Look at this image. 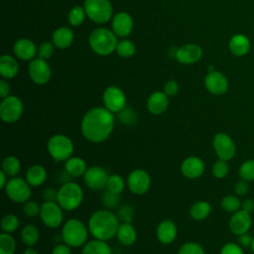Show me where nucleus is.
Instances as JSON below:
<instances>
[{
	"label": "nucleus",
	"mask_w": 254,
	"mask_h": 254,
	"mask_svg": "<svg viewBox=\"0 0 254 254\" xmlns=\"http://www.w3.org/2000/svg\"><path fill=\"white\" fill-rule=\"evenodd\" d=\"M115 124V117L105 107H93L82 117L80 130L91 143H101L109 138Z\"/></svg>",
	"instance_id": "1"
},
{
	"label": "nucleus",
	"mask_w": 254,
	"mask_h": 254,
	"mask_svg": "<svg viewBox=\"0 0 254 254\" xmlns=\"http://www.w3.org/2000/svg\"><path fill=\"white\" fill-rule=\"evenodd\" d=\"M119 221L118 216L111 210L99 209L91 214L87 227L93 238L108 241L116 236Z\"/></svg>",
	"instance_id": "2"
},
{
	"label": "nucleus",
	"mask_w": 254,
	"mask_h": 254,
	"mask_svg": "<svg viewBox=\"0 0 254 254\" xmlns=\"http://www.w3.org/2000/svg\"><path fill=\"white\" fill-rule=\"evenodd\" d=\"M88 227L77 218H70L63 226L62 239L71 248L83 246L87 242Z\"/></svg>",
	"instance_id": "3"
},
{
	"label": "nucleus",
	"mask_w": 254,
	"mask_h": 254,
	"mask_svg": "<svg viewBox=\"0 0 254 254\" xmlns=\"http://www.w3.org/2000/svg\"><path fill=\"white\" fill-rule=\"evenodd\" d=\"M83 190L81 187L75 182H68L61 185L58 190L57 202L64 210L71 211L76 209L82 202Z\"/></svg>",
	"instance_id": "4"
},
{
	"label": "nucleus",
	"mask_w": 254,
	"mask_h": 254,
	"mask_svg": "<svg viewBox=\"0 0 254 254\" xmlns=\"http://www.w3.org/2000/svg\"><path fill=\"white\" fill-rule=\"evenodd\" d=\"M116 35L105 29L98 28L93 30L89 36V45L93 52L101 56H107L111 54L117 47Z\"/></svg>",
	"instance_id": "5"
},
{
	"label": "nucleus",
	"mask_w": 254,
	"mask_h": 254,
	"mask_svg": "<svg viewBox=\"0 0 254 254\" xmlns=\"http://www.w3.org/2000/svg\"><path fill=\"white\" fill-rule=\"evenodd\" d=\"M47 150L56 162H64L72 156L74 145L66 135L55 134L48 140Z\"/></svg>",
	"instance_id": "6"
},
{
	"label": "nucleus",
	"mask_w": 254,
	"mask_h": 254,
	"mask_svg": "<svg viewBox=\"0 0 254 254\" xmlns=\"http://www.w3.org/2000/svg\"><path fill=\"white\" fill-rule=\"evenodd\" d=\"M4 190L8 198L17 203H25L32 195V187L20 177L10 178Z\"/></svg>",
	"instance_id": "7"
},
{
	"label": "nucleus",
	"mask_w": 254,
	"mask_h": 254,
	"mask_svg": "<svg viewBox=\"0 0 254 254\" xmlns=\"http://www.w3.org/2000/svg\"><path fill=\"white\" fill-rule=\"evenodd\" d=\"M83 8L89 19L98 24L109 21L112 16V6L109 0H85Z\"/></svg>",
	"instance_id": "8"
},
{
	"label": "nucleus",
	"mask_w": 254,
	"mask_h": 254,
	"mask_svg": "<svg viewBox=\"0 0 254 254\" xmlns=\"http://www.w3.org/2000/svg\"><path fill=\"white\" fill-rule=\"evenodd\" d=\"M23 111V102L17 96L9 95L3 98L0 103V117L6 123H14L19 120Z\"/></svg>",
	"instance_id": "9"
},
{
	"label": "nucleus",
	"mask_w": 254,
	"mask_h": 254,
	"mask_svg": "<svg viewBox=\"0 0 254 254\" xmlns=\"http://www.w3.org/2000/svg\"><path fill=\"white\" fill-rule=\"evenodd\" d=\"M62 206L57 201H45L41 204L40 218L49 228L59 227L64 220Z\"/></svg>",
	"instance_id": "10"
},
{
	"label": "nucleus",
	"mask_w": 254,
	"mask_h": 254,
	"mask_svg": "<svg viewBox=\"0 0 254 254\" xmlns=\"http://www.w3.org/2000/svg\"><path fill=\"white\" fill-rule=\"evenodd\" d=\"M213 150L218 159L229 161L236 154V147L231 137L223 132H219L214 135L212 139Z\"/></svg>",
	"instance_id": "11"
},
{
	"label": "nucleus",
	"mask_w": 254,
	"mask_h": 254,
	"mask_svg": "<svg viewBox=\"0 0 254 254\" xmlns=\"http://www.w3.org/2000/svg\"><path fill=\"white\" fill-rule=\"evenodd\" d=\"M127 187L131 192L137 195L146 193L151 187V177L143 169H135L130 172L127 178Z\"/></svg>",
	"instance_id": "12"
},
{
	"label": "nucleus",
	"mask_w": 254,
	"mask_h": 254,
	"mask_svg": "<svg viewBox=\"0 0 254 254\" xmlns=\"http://www.w3.org/2000/svg\"><path fill=\"white\" fill-rule=\"evenodd\" d=\"M104 107L112 113L120 112L126 107L125 93L117 86H108L103 92Z\"/></svg>",
	"instance_id": "13"
},
{
	"label": "nucleus",
	"mask_w": 254,
	"mask_h": 254,
	"mask_svg": "<svg viewBox=\"0 0 254 254\" xmlns=\"http://www.w3.org/2000/svg\"><path fill=\"white\" fill-rule=\"evenodd\" d=\"M108 172L99 166H92L87 168L85 174L83 175L84 184L93 190H99L106 187L107 180L109 178Z\"/></svg>",
	"instance_id": "14"
},
{
	"label": "nucleus",
	"mask_w": 254,
	"mask_h": 254,
	"mask_svg": "<svg viewBox=\"0 0 254 254\" xmlns=\"http://www.w3.org/2000/svg\"><path fill=\"white\" fill-rule=\"evenodd\" d=\"M29 75L37 84H45L51 78V67L46 60L38 58L29 64Z\"/></svg>",
	"instance_id": "15"
},
{
	"label": "nucleus",
	"mask_w": 254,
	"mask_h": 254,
	"mask_svg": "<svg viewBox=\"0 0 254 254\" xmlns=\"http://www.w3.org/2000/svg\"><path fill=\"white\" fill-rule=\"evenodd\" d=\"M205 88L213 95H222L228 89V80L220 71H209L204 77Z\"/></svg>",
	"instance_id": "16"
},
{
	"label": "nucleus",
	"mask_w": 254,
	"mask_h": 254,
	"mask_svg": "<svg viewBox=\"0 0 254 254\" xmlns=\"http://www.w3.org/2000/svg\"><path fill=\"white\" fill-rule=\"evenodd\" d=\"M252 224L251 213L243 210L242 208L234 212L229 219V229L235 235L247 233Z\"/></svg>",
	"instance_id": "17"
},
{
	"label": "nucleus",
	"mask_w": 254,
	"mask_h": 254,
	"mask_svg": "<svg viewBox=\"0 0 254 254\" xmlns=\"http://www.w3.org/2000/svg\"><path fill=\"white\" fill-rule=\"evenodd\" d=\"M204 169L205 166L203 161L196 156L188 157L181 164V172L183 176L190 180L199 178L204 173Z\"/></svg>",
	"instance_id": "18"
},
{
	"label": "nucleus",
	"mask_w": 254,
	"mask_h": 254,
	"mask_svg": "<svg viewBox=\"0 0 254 254\" xmlns=\"http://www.w3.org/2000/svg\"><path fill=\"white\" fill-rule=\"evenodd\" d=\"M176 59L186 64L196 63L202 56L201 48L195 44H188L179 48L175 54Z\"/></svg>",
	"instance_id": "19"
},
{
	"label": "nucleus",
	"mask_w": 254,
	"mask_h": 254,
	"mask_svg": "<svg viewBox=\"0 0 254 254\" xmlns=\"http://www.w3.org/2000/svg\"><path fill=\"white\" fill-rule=\"evenodd\" d=\"M178 229L176 223L171 219H165L161 221L156 228L157 239L162 244H171L177 238Z\"/></svg>",
	"instance_id": "20"
},
{
	"label": "nucleus",
	"mask_w": 254,
	"mask_h": 254,
	"mask_svg": "<svg viewBox=\"0 0 254 254\" xmlns=\"http://www.w3.org/2000/svg\"><path fill=\"white\" fill-rule=\"evenodd\" d=\"M169 106V96L164 91L153 92L147 100V109L153 115L163 114Z\"/></svg>",
	"instance_id": "21"
},
{
	"label": "nucleus",
	"mask_w": 254,
	"mask_h": 254,
	"mask_svg": "<svg viewBox=\"0 0 254 254\" xmlns=\"http://www.w3.org/2000/svg\"><path fill=\"white\" fill-rule=\"evenodd\" d=\"M133 29V20L131 16L125 12L116 14L112 20V30L116 36L126 37L130 35Z\"/></svg>",
	"instance_id": "22"
},
{
	"label": "nucleus",
	"mask_w": 254,
	"mask_h": 254,
	"mask_svg": "<svg viewBox=\"0 0 254 254\" xmlns=\"http://www.w3.org/2000/svg\"><path fill=\"white\" fill-rule=\"evenodd\" d=\"M250 40L242 34L234 35L229 41V50L236 57H243L250 51Z\"/></svg>",
	"instance_id": "23"
},
{
	"label": "nucleus",
	"mask_w": 254,
	"mask_h": 254,
	"mask_svg": "<svg viewBox=\"0 0 254 254\" xmlns=\"http://www.w3.org/2000/svg\"><path fill=\"white\" fill-rule=\"evenodd\" d=\"M116 237L122 245L131 246L136 242L137 231L132 223L122 222L118 227Z\"/></svg>",
	"instance_id": "24"
},
{
	"label": "nucleus",
	"mask_w": 254,
	"mask_h": 254,
	"mask_svg": "<svg viewBox=\"0 0 254 254\" xmlns=\"http://www.w3.org/2000/svg\"><path fill=\"white\" fill-rule=\"evenodd\" d=\"M14 53L15 55L24 61L31 60L36 55V46L29 39H20L14 44Z\"/></svg>",
	"instance_id": "25"
},
{
	"label": "nucleus",
	"mask_w": 254,
	"mask_h": 254,
	"mask_svg": "<svg viewBox=\"0 0 254 254\" xmlns=\"http://www.w3.org/2000/svg\"><path fill=\"white\" fill-rule=\"evenodd\" d=\"M47 176L48 174L46 169L41 165L35 164V165H32L27 170L25 179L32 188H36V187H40L46 182Z\"/></svg>",
	"instance_id": "26"
},
{
	"label": "nucleus",
	"mask_w": 254,
	"mask_h": 254,
	"mask_svg": "<svg viewBox=\"0 0 254 254\" xmlns=\"http://www.w3.org/2000/svg\"><path fill=\"white\" fill-rule=\"evenodd\" d=\"M64 170L72 178H76L85 174L87 170V165L82 158L71 156L66 161H64Z\"/></svg>",
	"instance_id": "27"
},
{
	"label": "nucleus",
	"mask_w": 254,
	"mask_h": 254,
	"mask_svg": "<svg viewBox=\"0 0 254 254\" xmlns=\"http://www.w3.org/2000/svg\"><path fill=\"white\" fill-rule=\"evenodd\" d=\"M81 254H112V252L106 241L94 238L82 246Z\"/></svg>",
	"instance_id": "28"
},
{
	"label": "nucleus",
	"mask_w": 254,
	"mask_h": 254,
	"mask_svg": "<svg viewBox=\"0 0 254 254\" xmlns=\"http://www.w3.org/2000/svg\"><path fill=\"white\" fill-rule=\"evenodd\" d=\"M73 41V34L67 27H61L53 34V43L59 49H65L71 45Z\"/></svg>",
	"instance_id": "29"
},
{
	"label": "nucleus",
	"mask_w": 254,
	"mask_h": 254,
	"mask_svg": "<svg viewBox=\"0 0 254 254\" xmlns=\"http://www.w3.org/2000/svg\"><path fill=\"white\" fill-rule=\"evenodd\" d=\"M20 238L27 247H33L40 239V231L38 227L32 223L24 225L20 232Z\"/></svg>",
	"instance_id": "30"
},
{
	"label": "nucleus",
	"mask_w": 254,
	"mask_h": 254,
	"mask_svg": "<svg viewBox=\"0 0 254 254\" xmlns=\"http://www.w3.org/2000/svg\"><path fill=\"white\" fill-rule=\"evenodd\" d=\"M18 72V64L16 60L11 57L4 55L0 59V73L4 78H12Z\"/></svg>",
	"instance_id": "31"
},
{
	"label": "nucleus",
	"mask_w": 254,
	"mask_h": 254,
	"mask_svg": "<svg viewBox=\"0 0 254 254\" xmlns=\"http://www.w3.org/2000/svg\"><path fill=\"white\" fill-rule=\"evenodd\" d=\"M211 211V205L209 202L205 200H198L195 201L190 207V215L194 220H203L205 219Z\"/></svg>",
	"instance_id": "32"
},
{
	"label": "nucleus",
	"mask_w": 254,
	"mask_h": 254,
	"mask_svg": "<svg viewBox=\"0 0 254 254\" xmlns=\"http://www.w3.org/2000/svg\"><path fill=\"white\" fill-rule=\"evenodd\" d=\"M8 178L17 177L21 170V163L19 159L13 155H9L4 158L2 161V169H1Z\"/></svg>",
	"instance_id": "33"
},
{
	"label": "nucleus",
	"mask_w": 254,
	"mask_h": 254,
	"mask_svg": "<svg viewBox=\"0 0 254 254\" xmlns=\"http://www.w3.org/2000/svg\"><path fill=\"white\" fill-rule=\"evenodd\" d=\"M16 247V240L10 233L0 234V254H14Z\"/></svg>",
	"instance_id": "34"
},
{
	"label": "nucleus",
	"mask_w": 254,
	"mask_h": 254,
	"mask_svg": "<svg viewBox=\"0 0 254 254\" xmlns=\"http://www.w3.org/2000/svg\"><path fill=\"white\" fill-rule=\"evenodd\" d=\"M105 189L107 190L111 191V192H114L116 194H120L125 189L124 179L121 176L117 175V174L110 175L108 180H107Z\"/></svg>",
	"instance_id": "35"
},
{
	"label": "nucleus",
	"mask_w": 254,
	"mask_h": 254,
	"mask_svg": "<svg viewBox=\"0 0 254 254\" xmlns=\"http://www.w3.org/2000/svg\"><path fill=\"white\" fill-rule=\"evenodd\" d=\"M20 226V220L17 215L8 213L3 216L1 220V229L2 232L5 233H13L15 232Z\"/></svg>",
	"instance_id": "36"
},
{
	"label": "nucleus",
	"mask_w": 254,
	"mask_h": 254,
	"mask_svg": "<svg viewBox=\"0 0 254 254\" xmlns=\"http://www.w3.org/2000/svg\"><path fill=\"white\" fill-rule=\"evenodd\" d=\"M220 204H221V207L225 211L234 213V212H236L237 210H239L241 208L242 202L240 201V199L237 195L227 194V195L222 197Z\"/></svg>",
	"instance_id": "37"
},
{
	"label": "nucleus",
	"mask_w": 254,
	"mask_h": 254,
	"mask_svg": "<svg viewBox=\"0 0 254 254\" xmlns=\"http://www.w3.org/2000/svg\"><path fill=\"white\" fill-rule=\"evenodd\" d=\"M239 176L242 180L247 182L254 181V160H247L242 163L239 168Z\"/></svg>",
	"instance_id": "38"
},
{
	"label": "nucleus",
	"mask_w": 254,
	"mask_h": 254,
	"mask_svg": "<svg viewBox=\"0 0 254 254\" xmlns=\"http://www.w3.org/2000/svg\"><path fill=\"white\" fill-rule=\"evenodd\" d=\"M118 118L124 125H134L137 122L138 116L133 109L126 106L120 112H118Z\"/></svg>",
	"instance_id": "39"
},
{
	"label": "nucleus",
	"mask_w": 254,
	"mask_h": 254,
	"mask_svg": "<svg viewBox=\"0 0 254 254\" xmlns=\"http://www.w3.org/2000/svg\"><path fill=\"white\" fill-rule=\"evenodd\" d=\"M228 172H229V166L227 164V161L218 159L212 165L211 173H212V176L214 178H216V179H223V178H225L227 176Z\"/></svg>",
	"instance_id": "40"
},
{
	"label": "nucleus",
	"mask_w": 254,
	"mask_h": 254,
	"mask_svg": "<svg viewBox=\"0 0 254 254\" xmlns=\"http://www.w3.org/2000/svg\"><path fill=\"white\" fill-rule=\"evenodd\" d=\"M85 14L86 13H85L84 8L79 7V6H75L68 13V22L72 26H79L84 21Z\"/></svg>",
	"instance_id": "41"
},
{
	"label": "nucleus",
	"mask_w": 254,
	"mask_h": 254,
	"mask_svg": "<svg viewBox=\"0 0 254 254\" xmlns=\"http://www.w3.org/2000/svg\"><path fill=\"white\" fill-rule=\"evenodd\" d=\"M116 52L123 58H129L135 53V45L128 40H122L117 44Z\"/></svg>",
	"instance_id": "42"
},
{
	"label": "nucleus",
	"mask_w": 254,
	"mask_h": 254,
	"mask_svg": "<svg viewBox=\"0 0 254 254\" xmlns=\"http://www.w3.org/2000/svg\"><path fill=\"white\" fill-rule=\"evenodd\" d=\"M178 254H205V251L196 242H186L180 247Z\"/></svg>",
	"instance_id": "43"
},
{
	"label": "nucleus",
	"mask_w": 254,
	"mask_h": 254,
	"mask_svg": "<svg viewBox=\"0 0 254 254\" xmlns=\"http://www.w3.org/2000/svg\"><path fill=\"white\" fill-rule=\"evenodd\" d=\"M135 210L134 208L129 204H123L119 207L116 215L118 216L119 220L122 222H129L132 223L134 218Z\"/></svg>",
	"instance_id": "44"
},
{
	"label": "nucleus",
	"mask_w": 254,
	"mask_h": 254,
	"mask_svg": "<svg viewBox=\"0 0 254 254\" xmlns=\"http://www.w3.org/2000/svg\"><path fill=\"white\" fill-rule=\"evenodd\" d=\"M119 200H120L119 194L111 192L107 190H105V192L101 196V202L105 206V208H107V209L116 207L119 203Z\"/></svg>",
	"instance_id": "45"
},
{
	"label": "nucleus",
	"mask_w": 254,
	"mask_h": 254,
	"mask_svg": "<svg viewBox=\"0 0 254 254\" xmlns=\"http://www.w3.org/2000/svg\"><path fill=\"white\" fill-rule=\"evenodd\" d=\"M23 213L28 217H35L37 215H40L41 211V205L36 200L29 199L25 203H23Z\"/></svg>",
	"instance_id": "46"
},
{
	"label": "nucleus",
	"mask_w": 254,
	"mask_h": 254,
	"mask_svg": "<svg viewBox=\"0 0 254 254\" xmlns=\"http://www.w3.org/2000/svg\"><path fill=\"white\" fill-rule=\"evenodd\" d=\"M220 254H244V252L239 244L234 242H227L221 247Z\"/></svg>",
	"instance_id": "47"
},
{
	"label": "nucleus",
	"mask_w": 254,
	"mask_h": 254,
	"mask_svg": "<svg viewBox=\"0 0 254 254\" xmlns=\"http://www.w3.org/2000/svg\"><path fill=\"white\" fill-rule=\"evenodd\" d=\"M54 53V47L51 43L49 42H44L40 45L39 49H38V55L39 58L44 59V60H48L52 57Z\"/></svg>",
	"instance_id": "48"
},
{
	"label": "nucleus",
	"mask_w": 254,
	"mask_h": 254,
	"mask_svg": "<svg viewBox=\"0 0 254 254\" xmlns=\"http://www.w3.org/2000/svg\"><path fill=\"white\" fill-rule=\"evenodd\" d=\"M163 91L168 95V96H175L179 92V84L175 80H169L168 82L165 83Z\"/></svg>",
	"instance_id": "49"
},
{
	"label": "nucleus",
	"mask_w": 254,
	"mask_h": 254,
	"mask_svg": "<svg viewBox=\"0 0 254 254\" xmlns=\"http://www.w3.org/2000/svg\"><path fill=\"white\" fill-rule=\"evenodd\" d=\"M249 190V186H248V183L247 181H244V180H240L238 181L235 186H234V191L235 193L238 195V196H242V195H245Z\"/></svg>",
	"instance_id": "50"
},
{
	"label": "nucleus",
	"mask_w": 254,
	"mask_h": 254,
	"mask_svg": "<svg viewBox=\"0 0 254 254\" xmlns=\"http://www.w3.org/2000/svg\"><path fill=\"white\" fill-rule=\"evenodd\" d=\"M43 198L45 201H57L58 190L54 188H47L43 191Z\"/></svg>",
	"instance_id": "51"
},
{
	"label": "nucleus",
	"mask_w": 254,
	"mask_h": 254,
	"mask_svg": "<svg viewBox=\"0 0 254 254\" xmlns=\"http://www.w3.org/2000/svg\"><path fill=\"white\" fill-rule=\"evenodd\" d=\"M70 248L71 247L65 243H59L53 248L52 254H71Z\"/></svg>",
	"instance_id": "52"
},
{
	"label": "nucleus",
	"mask_w": 254,
	"mask_h": 254,
	"mask_svg": "<svg viewBox=\"0 0 254 254\" xmlns=\"http://www.w3.org/2000/svg\"><path fill=\"white\" fill-rule=\"evenodd\" d=\"M252 241V237L248 233H244L241 235H238V242L240 246L243 247H250Z\"/></svg>",
	"instance_id": "53"
},
{
	"label": "nucleus",
	"mask_w": 254,
	"mask_h": 254,
	"mask_svg": "<svg viewBox=\"0 0 254 254\" xmlns=\"http://www.w3.org/2000/svg\"><path fill=\"white\" fill-rule=\"evenodd\" d=\"M10 93V86L8 84L7 81H5L4 79L0 80V96L1 98H5L7 96H9Z\"/></svg>",
	"instance_id": "54"
},
{
	"label": "nucleus",
	"mask_w": 254,
	"mask_h": 254,
	"mask_svg": "<svg viewBox=\"0 0 254 254\" xmlns=\"http://www.w3.org/2000/svg\"><path fill=\"white\" fill-rule=\"evenodd\" d=\"M72 177L65 171V170H64V171H62L59 175H58V181H59V183H61L62 185H64V184H66V183H68V182H71V179Z\"/></svg>",
	"instance_id": "55"
},
{
	"label": "nucleus",
	"mask_w": 254,
	"mask_h": 254,
	"mask_svg": "<svg viewBox=\"0 0 254 254\" xmlns=\"http://www.w3.org/2000/svg\"><path fill=\"white\" fill-rule=\"evenodd\" d=\"M241 208L249 213L253 212L254 211V200L253 199H245L242 201V205H241Z\"/></svg>",
	"instance_id": "56"
},
{
	"label": "nucleus",
	"mask_w": 254,
	"mask_h": 254,
	"mask_svg": "<svg viewBox=\"0 0 254 254\" xmlns=\"http://www.w3.org/2000/svg\"><path fill=\"white\" fill-rule=\"evenodd\" d=\"M7 183H8V176L1 170L0 171V189L4 190Z\"/></svg>",
	"instance_id": "57"
},
{
	"label": "nucleus",
	"mask_w": 254,
	"mask_h": 254,
	"mask_svg": "<svg viewBox=\"0 0 254 254\" xmlns=\"http://www.w3.org/2000/svg\"><path fill=\"white\" fill-rule=\"evenodd\" d=\"M23 254H39V252L33 247H27V249L24 250Z\"/></svg>",
	"instance_id": "58"
},
{
	"label": "nucleus",
	"mask_w": 254,
	"mask_h": 254,
	"mask_svg": "<svg viewBox=\"0 0 254 254\" xmlns=\"http://www.w3.org/2000/svg\"><path fill=\"white\" fill-rule=\"evenodd\" d=\"M250 248H251L252 252L254 253V236L252 237V241H251V244H250Z\"/></svg>",
	"instance_id": "59"
}]
</instances>
